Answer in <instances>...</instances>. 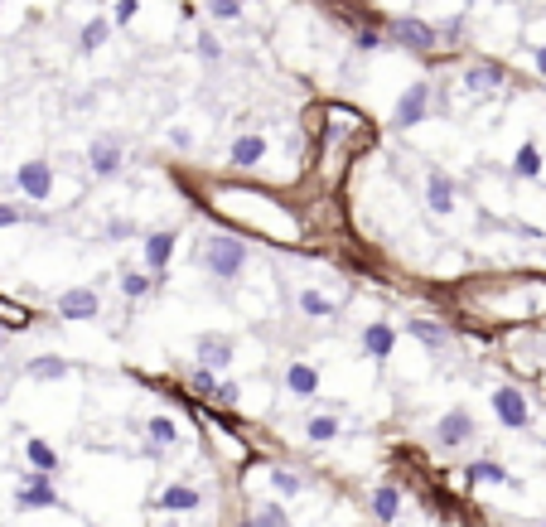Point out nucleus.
<instances>
[{
    "label": "nucleus",
    "mask_w": 546,
    "mask_h": 527,
    "mask_svg": "<svg viewBox=\"0 0 546 527\" xmlns=\"http://www.w3.org/2000/svg\"><path fill=\"white\" fill-rule=\"evenodd\" d=\"M189 392L213 397V392H218V372H213V368H189Z\"/></svg>",
    "instance_id": "obj_32"
},
{
    "label": "nucleus",
    "mask_w": 546,
    "mask_h": 527,
    "mask_svg": "<svg viewBox=\"0 0 546 527\" xmlns=\"http://www.w3.org/2000/svg\"><path fill=\"white\" fill-rule=\"evenodd\" d=\"M494 416H498V426H508V431H527L532 426V401H527V392L517 382H503V387H494Z\"/></svg>",
    "instance_id": "obj_2"
},
{
    "label": "nucleus",
    "mask_w": 546,
    "mask_h": 527,
    "mask_svg": "<svg viewBox=\"0 0 546 527\" xmlns=\"http://www.w3.org/2000/svg\"><path fill=\"white\" fill-rule=\"evenodd\" d=\"M232 353H237V343L228 334H199V339H193V358H199V368L222 372V368H232Z\"/></svg>",
    "instance_id": "obj_11"
},
{
    "label": "nucleus",
    "mask_w": 546,
    "mask_h": 527,
    "mask_svg": "<svg viewBox=\"0 0 546 527\" xmlns=\"http://www.w3.org/2000/svg\"><path fill=\"white\" fill-rule=\"evenodd\" d=\"M88 165H92L97 179H117V170H121V141L117 136H97L92 150H88Z\"/></svg>",
    "instance_id": "obj_14"
},
{
    "label": "nucleus",
    "mask_w": 546,
    "mask_h": 527,
    "mask_svg": "<svg viewBox=\"0 0 546 527\" xmlns=\"http://www.w3.org/2000/svg\"><path fill=\"white\" fill-rule=\"evenodd\" d=\"M170 141H174L179 150H189V146H193V136H189V131H170Z\"/></svg>",
    "instance_id": "obj_40"
},
{
    "label": "nucleus",
    "mask_w": 546,
    "mask_h": 527,
    "mask_svg": "<svg viewBox=\"0 0 546 527\" xmlns=\"http://www.w3.org/2000/svg\"><path fill=\"white\" fill-rule=\"evenodd\" d=\"M286 392L300 397V401H310L319 392V368L315 363H286Z\"/></svg>",
    "instance_id": "obj_16"
},
{
    "label": "nucleus",
    "mask_w": 546,
    "mask_h": 527,
    "mask_svg": "<svg viewBox=\"0 0 546 527\" xmlns=\"http://www.w3.org/2000/svg\"><path fill=\"white\" fill-rule=\"evenodd\" d=\"M406 334L421 343V349H430V353H445V349H450V329H445L440 320H426V315L406 325Z\"/></svg>",
    "instance_id": "obj_15"
},
{
    "label": "nucleus",
    "mask_w": 546,
    "mask_h": 527,
    "mask_svg": "<svg viewBox=\"0 0 546 527\" xmlns=\"http://www.w3.org/2000/svg\"><path fill=\"white\" fill-rule=\"evenodd\" d=\"M237 401H242V387H237V382H218V392H213V407H218V411H232Z\"/></svg>",
    "instance_id": "obj_33"
},
{
    "label": "nucleus",
    "mask_w": 546,
    "mask_h": 527,
    "mask_svg": "<svg viewBox=\"0 0 546 527\" xmlns=\"http://www.w3.org/2000/svg\"><path fill=\"white\" fill-rule=\"evenodd\" d=\"M53 310H59L63 325H82V320H97V315H102V296H97L92 286H73V290H63V296H59Z\"/></svg>",
    "instance_id": "obj_5"
},
{
    "label": "nucleus",
    "mask_w": 546,
    "mask_h": 527,
    "mask_svg": "<svg viewBox=\"0 0 546 527\" xmlns=\"http://www.w3.org/2000/svg\"><path fill=\"white\" fill-rule=\"evenodd\" d=\"M387 39H391V44H401L406 53H430V49H436V30H430L426 20H411V15L391 20Z\"/></svg>",
    "instance_id": "obj_6"
},
{
    "label": "nucleus",
    "mask_w": 546,
    "mask_h": 527,
    "mask_svg": "<svg viewBox=\"0 0 546 527\" xmlns=\"http://www.w3.org/2000/svg\"><path fill=\"white\" fill-rule=\"evenodd\" d=\"M541 411H546V397H541Z\"/></svg>",
    "instance_id": "obj_44"
},
{
    "label": "nucleus",
    "mask_w": 546,
    "mask_h": 527,
    "mask_svg": "<svg viewBox=\"0 0 546 527\" xmlns=\"http://www.w3.org/2000/svg\"><path fill=\"white\" fill-rule=\"evenodd\" d=\"M474 436H479V426H474V416L465 407H450L436 421V431H430V440H436L440 450H459V446H469Z\"/></svg>",
    "instance_id": "obj_3"
},
{
    "label": "nucleus",
    "mask_w": 546,
    "mask_h": 527,
    "mask_svg": "<svg viewBox=\"0 0 546 527\" xmlns=\"http://www.w3.org/2000/svg\"><path fill=\"white\" fill-rule=\"evenodd\" d=\"M5 339H10V334H5V329H0V349H5Z\"/></svg>",
    "instance_id": "obj_42"
},
{
    "label": "nucleus",
    "mask_w": 546,
    "mask_h": 527,
    "mask_svg": "<svg viewBox=\"0 0 546 527\" xmlns=\"http://www.w3.org/2000/svg\"><path fill=\"white\" fill-rule=\"evenodd\" d=\"M15 189L24 193V199H34V203H49V193H53V165L49 160H24L20 170H15Z\"/></svg>",
    "instance_id": "obj_8"
},
{
    "label": "nucleus",
    "mask_w": 546,
    "mask_h": 527,
    "mask_svg": "<svg viewBox=\"0 0 546 527\" xmlns=\"http://www.w3.org/2000/svg\"><path fill=\"white\" fill-rule=\"evenodd\" d=\"M203 508V494L193 484H165V489L150 498V513H199Z\"/></svg>",
    "instance_id": "obj_10"
},
{
    "label": "nucleus",
    "mask_w": 546,
    "mask_h": 527,
    "mask_svg": "<svg viewBox=\"0 0 546 527\" xmlns=\"http://www.w3.org/2000/svg\"><path fill=\"white\" fill-rule=\"evenodd\" d=\"M24 208H15V203H0V228H15V223H24Z\"/></svg>",
    "instance_id": "obj_37"
},
{
    "label": "nucleus",
    "mask_w": 546,
    "mask_h": 527,
    "mask_svg": "<svg viewBox=\"0 0 546 527\" xmlns=\"http://www.w3.org/2000/svg\"><path fill=\"white\" fill-rule=\"evenodd\" d=\"M266 479H271V489L281 494V498H296V494H305V479L296 475V469H286V465H266Z\"/></svg>",
    "instance_id": "obj_26"
},
{
    "label": "nucleus",
    "mask_w": 546,
    "mask_h": 527,
    "mask_svg": "<svg viewBox=\"0 0 546 527\" xmlns=\"http://www.w3.org/2000/svg\"><path fill=\"white\" fill-rule=\"evenodd\" d=\"M208 15H218V20H237V15H242V5H237V0H208Z\"/></svg>",
    "instance_id": "obj_35"
},
{
    "label": "nucleus",
    "mask_w": 546,
    "mask_h": 527,
    "mask_svg": "<svg viewBox=\"0 0 546 527\" xmlns=\"http://www.w3.org/2000/svg\"><path fill=\"white\" fill-rule=\"evenodd\" d=\"M24 460H30V469H39V475H59V450L39 436L24 440Z\"/></svg>",
    "instance_id": "obj_24"
},
{
    "label": "nucleus",
    "mask_w": 546,
    "mask_h": 527,
    "mask_svg": "<svg viewBox=\"0 0 546 527\" xmlns=\"http://www.w3.org/2000/svg\"><path fill=\"white\" fill-rule=\"evenodd\" d=\"M459 479L465 484H513V475L498 460H469L465 469H459Z\"/></svg>",
    "instance_id": "obj_22"
},
{
    "label": "nucleus",
    "mask_w": 546,
    "mask_h": 527,
    "mask_svg": "<svg viewBox=\"0 0 546 527\" xmlns=\"http://www.w3.org/2000/svg\"><path fill=\"white\" fill-rule=\"evenodd\" d=\"M372 518L377 522H397L401 518V489L397 484H377L372 489Z\"/></svg>",
    "instance_id": "obj_20"
},
{
    "label": "nucleus",
    "mask_w": 546,
    "mask_h": 527,
    "mask_svg": "<svg viewBox=\"0 0 546 527\" xmlns=\"http://www.w3.org/2000/svg\"><path fill=\"white\" fill-rule=\"evenodd\" d=\"M107 34H111V20H102V15L88 20V24H82V34H78V53H97L107 44Z\"/></svg>",
    "instance_id": "obj_27"
},
{
    "label": "nucleus",
    "mask_w": 546,
    "mask_h": 527,
    "mask_svg": "<svg viewBox=\"0 0 546 527\" xmlns=\"http://www.w3.org/2000/svg\"><path fill=\"white\" fill-rule=\"evenodd\" d=\"M136 20V0H117V24H131Z\"/></svg>",
    "instance_id": "obj_38"
},
{
    "label": "nucleus",
    "mask_w": 546,
    "mask_h": 527,
    "mask_svg": "<svg viewBox=\"0 0 546 527\" xmlns=\"http://www.w3.org/2000/svg\"><path fill=\"white\" fill-rule=\"evenodd\" d=\"M0 401H5V387H0Z\"/></svg>",
    "instance_id": "obj_43"
},
{
    "label": "nucleus",
    "mask_w": 546,
    "mask_h": 527,
    "mask_svg": "<svg viewBox=\"0 0 546 527\" xmlns=\"http://www.w3.org/2000/svg\"><path fill=\"white\" fill-rule=\"evenodd\" d=\"M15 508H20V513H34V508H63L59 489H53V475H39V469H30V475L20 479V489H15Z\"/></svg>",
    "instance_id": "obj_4"
},
{
    "label": "nucleus",
    "mask_w": 546,
    "mask_h": 527,
    "mask_svg": "<svg viewBox=\"0 0 546 527\" xmlns=\"http://www.w3.org/2000/svg\"><path fill=\"white\" fill-rule=\"evenodd\" d=\"M30 325H34V310H30V305L0 296V329H5V334H24Z\"/></svg>",
    "instance_id": "obj_21"
},
{
    "label": "nucleus",
    "mask_w": 546,
    "mask_h": 527,
    "mask_svg": "<svg viewBox=\"0 0 546 527\" xmlns=\"http://www.w3.org/2000/svg\"><path fill=\"white\" fill-rule=\"evenodd\" d=\"M430 92H436V88H430V82H411V88L401 92L397 112H391V127H397V131H406V127H416V121H426L430 102H436V97H430Z\"/></svg>",
    "instance_id": "obj_7"
},
{
    "label": "nucleus",
    "mask_w": 546,
    "mask_h": 527,
    "mask_svg": "<svg viewBox=\"0 0 546 527\" xmlns=\"http://www.w3.org/2000/svg\"><path fill=\"white\" fill-rule=\"evenodd\" d=\"M174 242H179V232H174V228H160V232H150V238H146V247H141V257H146V271L155 276V286H165V271H170Z\"/></svg>",
    "instance_id": "obj_9"
},
{
    "label": "nucleus",
    "mask_w": 546,
    "mask_h": 527,
    "mask_svg": "<svg viewBox=\"0 0 546 527\" xmlns=\"http://www.w3.org/2000/svg\"><path fill=\"white\" fill-rule=\"evenodd\" d=\"M102 232H107L111 242H126V238L136 232V223H131V218H107V228H102Z\"/></svg>",
    "instance_id": "obj_34"
},
{
    "label": "nucleus",
    "mask_w": 546,
    "mask_h": 527,
    "mask_svg": "<svg viewBox=\"0 0 546 527\" xmlns=\"http://www.w3.org/2000/svg\"><path fill=\"white\" fill-rule=\"evenodd\" d=\"M199 261L213 281H237L251 261V247L237 238V232H208L203 247H199Z\"/></svg>",
    "instance_id": "obj_1"
},
{
    "label": "nucleus",
    "mask_w": 546,
    "mask_h": 527,
    "mask_svg": "<svg viewBox=\"0 0 546 527\" xmlns=\"http://www.w3.org/2000/svg\"><path fill=\"white\" fill-rule=\"evenodd\" d=\"M344 431V421L334 411H315V416H305V436L315 440V446H329V440H339Z\"/></svg>",
    "instance_id": "obj_23"
},
{
    "label": "nucleus",
    "mask_w": 546,
    "mask_h": 527,
    "mask_svg": "<svg viewBox=\"0 0 546 527\" xmlns=\"http://www.w3.org/2000/svg\"><path fill=\"white\" fill-rule=\"evenodd\" d=\"M150 290H155V276H150V271H126L121 276V296L126 300H146Z\"/></svg>",
    "instance_id": "obj_29"
},
{
    "label": "nucleus",
    "mask_w": 546,
    "mask_h": 527,
    "mask_svg": "<svg viewBox=\"0 0 546 527\" xmlns=\"http://www.w3.org/2000/svg\"><path fill=\"white\" fill-rule=\"evenodd\" d=\"M0 146H5V141H0Z\"/></svg>",
    "instance_id": "obj_46"
},
{
    "label": "nucleus",
    "mask_w": 546,
    "mask_h": 527,
    "mask_svg": "<svg viewBox=\"0 0 546 527\" xmlns=\"http://www.w3.org/2000/svg\"><path fill=\"white\" fill-rule=\"evenodd\" d=\"M426 203L436 208V213H450V208H455V184H450V174H445V170L426 174Z\"/></svg>",
    "instance_id": "obj_19"
},
{
    "label": "nucleus",
    "mask_w": 546,
    "mask_h": 527,
    "mask_svg": "<svg viewBox=\"0 0 546 527\" xmlns=\"http://www.w3.org/2000/svg\"><path fill=\"white\" fill-rule=\"evenodd\" d=\"M247 527H290V513H286L281 503H271V498H266V503H257V508H251Z\"/></svg>",
    "instance_id": "obj_28"
},
{
    "label": "nucleus",
    "mask_w": 546,
    "mask_h": 527,
    "mask_svg": "<svg viewBox=\"0 0 546 527\" xmlns=\"http://www.w3.org/2000/svg\"><path fill=\"white\" fill-rule=\"evenodd\" d=\"M537 527H546V522H537Z\"/></svg>",
    "instance_id": "obj_45"
},
{
    "label": "nucleus",
    "mask_w": 546,
    "mask_h": 527,
    "mask_svg": "<svg viewBox=\"0 0 546 527\" xmlns=\"http://www.w3.org/2000/svg\"><path fill=\"white\" fill-rule=\"evenodd\" d=\"M24 372H30L34 382H63L68 372H73V363H68V358H59V353H34L30 363H24Z\"/></svg>",
    "instance_id": "obj_17"
},
{
    "label": "nucleus",
    "mask_w": 546,
    "mask_h": 527,
    "mask_svg": "<svg viewBox=\"0 0 546 527\" xmlns=\"http://www.w3.org/2000/svg\"><path fill=\"white\" fill-rule=\"evenodd\" d=\"M146 440H150V450H170V446H179V426L170 421V416H150Z\"/></svg>",
    "instance_id": "obj_25"
},
{
    "label": "nucleus",
    "mask_w": 546,
    "mask_h": 527,
    "mask_svg": "<svg viewBox=\"0 0 546 527\" xmlns=\"http://www.w3.org/2000/svg\"><path fill=\"white\" fill-rule=\"evenodd\" d=\"M503 82H508V73H503V68H494V63H474V68H465V78H459V92H469V97H494Z\"/></svg>",
    "instance_id": "obj_13"
},
{
    "label": "nucleus",
    "mask_w": 546,
    "mask_h": 527,
    "mask_svg": "<svg viewBox=\"0 0 546 527\" xmlns=\"http://www.w3.org/2000/svg\"><path fill=\"white\" fill-rule=\"evenodd\" d=\"M261 155H266V141H261L257 131L237 136V141H232V150H228V160L237 165V170H251V165H261Z\"/></svg>",
    "instance_id": "obj_18"
},
{
    "label": "nucleus",
    "mask_w": 546,
    "mask_h": 527,
    "mask_svg": "<svg viewBox=\"0 0 546 527\" xmlns=\"http://www.w3.org/2000/svg\"><path fill=\"white\" fill-rule=\"evenodd\" d=\"M358 343H362V353H368L372 363H387V358H391V349H397V325H387V320L362 325Z\"/></svg>",
    "instance_id": "obj_12"
},
{
    "label": "nucleus",
    "mask_w": 546,
    "mask_h": 527,
    "mask_svg": "<svg viewBox=\"0 0 546 527\" xmlns=\"http://www.w3.org/2000/svg\"><path fill=\"white\" fill-rule=\"evenodd\" d=\"M199 59H203V63H218V59H222V49H218V39H213V34H208V30L199 34Z\"/></svg>",
    "instance_id": "obj_36"
},
{
    "label": "nucleus",
    "mask_w": 546,
    "mask_h": 527,
    "mask_svg": "<svg viewBox=\"0 0 546 527\" xmlns=\"http://www.w3.org/2000/svg\"><path fill=\"white\" fill-rule=\"evenodd\" d=\"M353 44H358V49H377V44H382V39H377L372 30H358V34H353Z\"/></svg>",
    "instance_id": "obj_39"
},
{
    "label": "nucleus",
    "mask_w": 546,
    "mask_h": 527,
    "mask_svg": "<svg viewBox=\"0 0 546 527\" xmlns=\"http://www.w3.org/2000/svg\"><path fill=\"white\" fill-rule=\"evenodd\" d=\"M532 63H537V73H541V78H546V44H541V49H537V59H532Z\"/></svg>",
    "instance_id": "obj_41"
},
{
    "label": "nucleus",
    "mask_w": 546,
    "mask_h": 527,
    "mask_svg": "<svg viewBox=\"0 0 546 527\" xmlns=\"http://www.w3.org/2000/svg\"><path fill=\"white\" fill-rule=\"evenodd\" d=\"M513 170H517V179H537V174H541V155H537V146H522V150H517Z\"/></svg>",
    "instance_id": "obj_31"
},
{
    "label": "nucleus",
    "mask_w": 546,
    "mask_h": 527,
    "mask_svg": "<svg viewBox=\"0 0 546 527\" xmlns=\"http://www.w3.org/2000/svg\"><path fill=\"white\" fill-rule=\"evenodd\" d=\"M296 305H300L305 315H319V320H325V315H339V305H334L329 296H319V290H300Z\"/></svg>",
    "instance_id": "obj_30"
}]
</instances>
